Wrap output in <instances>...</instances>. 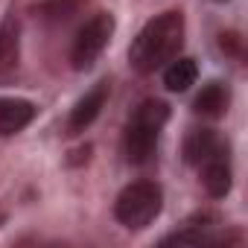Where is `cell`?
Segmentation results:
<instances>
[{
    "label": "cell",
    "instance_id": "9c48e42d",
    "mask_svg": "<svg viewBox=\"0 0 248 248\" xmlns=\"http://www.w3.org/2000/svg\"><path fill=\"white\" fill-rule=\"evenodd\" d=\"M228 149V146H225ZM222 149V140L210 132V129H196V132H190V138H187V143H184V155H187V161L190 164H202V161H207V158H213L216 152H225Z\"/></svg>",
    "mask_w": 248,
    "mask_h": 248
},
{
    "label": "cell",
    "instance_id": "30bf717a",
    "mask_svg": "<svg viewBox=\"0 0 248 248\" xmlns=\"http://www.w3.org/2000/svg\"><path fill=\"white\" fill-rule=\"evenodd\" d=\"M196 76H199V67L193 59H172L164 70V85L172 93H184L196 85Z\"/></svg>",
    "mask_w": 248,
    "mask_h": 248
},
{
    "label": "cell",
    "instance_id": "52a82bcc",
    "mask_svg": "<svg viewBox=\"0 0 248 248\" xmlns=\"http://www.w3.org/2000/svg\"><path fill=\"white\" fill-rule=\"evenodd\" d=\"M105 96H108V85L99 82L96 88H91V91L73 105V111H70V132H82V129L91 126V123L96 120V114H99V108L105 105Z\"/></svg>",
    "mask_w": 248,
    "mask_h": 248
},
{
    "label": "cell",
    "instance_id": "3957f363",
    "mask_svg": "<svg viewBox=\"0 0 248 248\" xmlns=\"http://www.w3.org/2000/svg\"><path fill=\"white\" fill-rule=\"evenodd\" d=\"M161 207H164L161 187L152 184V181H135L117 196L114 216H117V222L123 228L140 231V228H146V225H152L158 219Z\"/></svg>",
    "mask_w": 248,
    "mask_h": 248
},
{
    "label": "cell",
    "instance_id": "8fae6325",
    "mask_svg": "<svg viewBox=\"0 0 248 248\" xmlns=\"http://www.w3.org/2000/svg\"><path fill=\"white\" fill-rule=\"evenodd\" d=\"M193 108H196V114H204V117H222L228 111V88L219 82L204 85L202 93L196 96Z\"/></svg>",
    "mask_w": 248,
    "mask_h": 248
},
{
    "label": "cell",
    "instance_id": "ba28073f",
    "mask_svg": "<svg viewBox=\"0 0 248 248\" xmlns=\"http://www.w3.org/2000/svg\"><path fill=\"white\" fill-rule=\"evenodd\" d=\"M21 30L15 18H6L0 24V79H6L18 67V53H21Z\"/></svg>",
    "mask_w": 248,
    "mask_h": 248
},
{
    "label": "cell",
    "instance_id": "6da1fadb",
    "mask_svg": "<svg viewBox=\"0 0 248 248\" xmlns=\"http://www.w3.org/2000/svg\"><path fill=\"white\" fill-rule=\"evenodd\" d=\"M184 44V15L164 12L152 18L129 47V62L138 73H152L172 62Z\"/></svg>",
    "mask_w": 248,
    "mask_h": 248
},
{
    "label": "cell",
    "instance_id": "7c38bea8",
    "mask_svg": "<svg viewBox=\"0 0 248 248\" xmlns=\"http://www.w3.org/2000/svg\"><path fill=\"white\" fill-rule=\"evenodd\" d=\"M79 3H82V0H47V3L41 6V12H44L47 18H62V15L67 18Z\"/></svg>",
    "mask_w": 248,
    "mask_h": 248
},
{
    "label": "cell",
    "instance_id": "7a4b0ae2",
    "mask_svg": "<svg viewBox=\"0 0 248 248\" xmlns=\"http://www.w3.org/2000/svg\"><path fill=\"white\" fill-rule=\"evenodd\" d=\"M170 117V108L161 99H146L138 105V111L132 114L126 135H123V155L129 164H146L158 146L161 129Z\"/></svg>",
    "mask_w": 248,
    "mask_h": 248
},
{
    "label": "cell",
    "instance_id": "8992f818",
    "mask_svg": "<svg viewBox=\"0 0 248 248\" xmlns=\"http://www.w3.org/2000/svg\"><path fill=\"white\" fill-rule=\"evenodd\" d=\"M228 152V149H225ZM225 152H216L213 158H207V161H202L199 164V170H202V184H204V190L213 196V199H222V196H228V190H231V167H228V155Z\"/></svg>",
    "mask_w": 248,
    "mask_h": 248
},
{
    "label": "cell",
    "instance_id": "5b68a950",
    "mask_svg": "<svg viewBox=\"0 0 248 248\" xmlns=\"http://www.w3.org/2000/svg\"><path fill=\"white\" fill-rule=\"evenodd\" d=\"M35 120V105L18 96H0V135H15Z\"/></svg>",
    "mask_w": 248,
    "mask_h": 248
},
{
    "label": "cell",
    "instance_id": "277c9868",
    "mask_svg": "<svg viewBox=\"0 0 248 248\" xmlns=\"http://www.w3.org/2000/svg\"><path fill=\"white\" fill-rule=\"evenodd\" d=\"M111 32H114V18H111L108 12L93 15V18L76 32V38H73V50H70L73 67H76V70H88V67L99 59V53L108 47Z\"/></svg>",
    "mask_w": 248,
    "mask_h": 248
}]
</instances>
